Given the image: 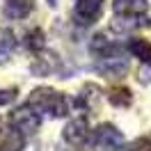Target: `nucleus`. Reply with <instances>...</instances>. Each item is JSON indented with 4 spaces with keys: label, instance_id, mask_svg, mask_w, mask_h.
Listing matches in <instances>:
<instances>
[{
    "label": "nucleus",
    "instance_id": "nucleus-1",
    "mask_svg": "<svg viewBox=\"0 0 151 151\" xmlns=\"http://www.w3.org/2000/svg\"><path fill=\"white\" fill-rule=\"evenodd\" d=\"M28 105L37 114H48V117H64L69 112V101L62 92L53 87H37L30 92Z\"/></svg>",
    "mask_w": 151,
    "mask_h": 151
},
{
    "label": "nucleus",
    "instance_id": "nucleus-2",
    "mask_svg": "<svg viewBox=\"0 0 151 151\" xmlns=\"http://www.w3.org/2000/svg\"><path fill=\"white\" fill-rule=\"evenodd\" d=\"M9 126L19 135H32L39 128V114L30 105H21L14 112H9Z\"/></svg>",
    "mask_w": 151,
    "mask_h": 151
},
{
    "label": "nucleus",
    "instance_id": "nucleus-3",
    "mask_svg": "<svg viewBox=\"0 0 151 151\" xmlns=\"http://www.w3.org/2000/svg\"><path fill=\"white\" fill-rule=\"evenodd\" d=\"M92 144H94L96 149L114 151V149H119V147H124V135L112 124H101L94 131V135H92Z\"/></svg>",
    "mask_w": 151,
    "mask_h": 151
},
{
    "label": "nucleus",
    "instance_id": "nucleus-4",
    "mask_svg": "<svg viewBox=\"0 0 151 151\" xmlns=\"http://www.w3.org/2000/svg\"><path fill=\"white\" fill-rule=\"evenodd\" d=\"M103 12V0H76L73 16L80 25H92Z\"/></svg>",
    "mask_w": 151,
    "mask_h": 151
},
{
    "label": "nucleus",
    "instance_id": "nucleus-5",
    "mask_svg": "<svg viewBox=\"0 0 151 151\" xmlns=\"http://www.w3.org/2000/svg\"><path fill=\"white\" fill-rule=\"evenodd\" d=\"M62 137H64V142L73 144V147L83 144V142L89 137V122H87V117H73V119L64 126Z\"/></svg>",
    "mask_w": 151,
    "mask_h": 151
},
{
    "label": "nucleus",
    "instance_id": "nucleus-6",
    "mask_svg": "<svg viewBox=\"0 0 151 151\" xmlns=\"http://www.w3.org/2000/svg\"><path fill=\"white\" fill-rule=\"evenodd\" d=\"M112 9L122 19H142L149 9V2L147 0H114Z\"/></svg>",
    "mask_w": 151,
    "mask_h": 151
},
{
    "label": "nucleus",
    "instance_id": "nucleus-7",
    "mask_svg": "<svg viewBox=\"0 0 151 151\" xmlns=\"http://www.w3.org/2000/svg\"><path fill=\"white\" fill-rule=\"evenodd\" d=\"M96 71L105 78H124L126 71H128V62L119 57H108V60H99L96 62Z\"/></svg>",
    "mask_w": 151,
    "mask_h": 151
},
{
    "label": "nucleus",
    "instance_id": "nucleus-8",
    "mask_svg": "<svg viewBox=\"0 0 151 151\" xmlns=\"http://www.w3.org/2000/svg\"><path fill=\"white\" fill-rule=\"evenodd\" d=\"M89 50L94 53L99 60H108V57H119V46L108 41L105 35H94V39L89 41Z\"/></svg>",
    "mask_w": 151,
    "mask_h": 151
},
{
    "label": "nucleus",
    "instance_id": "nucleus-9",
    "mask_svg": "<svg viewBox=\"0 0 151 151\" xmlns=\"http://www.w3.org/2000/svg\"><path fill=\"white\" fill-rule=\"evenodd\" d=\"M35 7V0H5V14L9 19H25Z\"/></svg>",
    "mask_w": 151,
    "mask_h": 151
},
{
    "label": "nucleus",
    "instance_id": "nucleus-10",
    "mask_svg": "<svg viewBox=\"0 0 151 151\" xmlns=\"http://www.w3.org/2000/svg\"><path fill=\"white\" fill-rule=\"evenodd\" d=\"M128 50H131L135 57H140L144 64L151 66V41H147V39H131L128 41Z\"/></svg>",
    "mask_w": 151,
    "mask_h": 151
},
{
    "label": "nucleus",
    "instance_id": "nucleus-11",
    "mask_svg": "<svg viewBox=\"0 0 151 151\" xmlns=\"http://www.w3.org/2000/svg\"><path fill=\"white\" fill-rule=\"evenodd\" d=\"M14 48H16V37H14V32L12 30H0V64L2 62H7L14 53Z\"/></svg>",
    "mask_w": 151,
    "mask_h": 151
},
{
    "label": "nucleus",
    "instance_id": "nucleus-12",
    "mask_svg": "<svg viewBox=\"0 0 151 151\" xmlns=\"http://www.w3.org/2000/svg\"><path fill=\"white\" fill-rule=\"evenodd\" d=\"M108 101L117 108H126L133 103V94L128 87H112V89H108Z\"/></svg>",
    "mask_w": 151,
    "mask_h": 151
},
{
    "label": "nucleus",
    "instance_id": "nucleus-13",
    "mask_svg": "<svg viewBox=\"0 0 151 151\" xmlns=\"http://www.w3.org/2000/svg\"><path fill=\"white\" fill-rule=\"evenodd\" d=\"M55 55H41L37 57V62H32V73L37 76H48L53 71V66H55Z\"/></svg>",
    "mask_w": 151,
    "mask_h": 151
},
{
    "label": "nucleus",
    "instance_id": "nucleus-14",
    "mask_svg": "<svg viewBox=\"0 0 151 151\" xmlns=\"http://www.w3.org/2000/svg\"><path fill=\"white\" fill-rule=\"evenodd\" d=\"M25 46H28L30 50H35V53L44 50V46H46V39H44V32H41L39 28L30 30L28 35H25Z\"/></svg>",
    "mask_w": 151,
    "mask_h": 151
},
{
    "label": "nucleus",
    "instance_id": "nucleus-15",
    "mask_svg": "<svg viewBox=\"0 0 151 151\" xmlns=\"http://www.w3.org/2000/svg\"><path fill=\"white\" fill-rule=\"evenodd\" d=\"M78 101L85 105V108H94L96 101H99V87H96V85H85V87H83V92H80V99H78Z\"/></svg>",
    "mask_w": 151,
    "mask_h": 151
},
{
    "label": "nucleus",
    "instance_id": "nucleus-16",
    "mask_svg": "<svg viewBox=\"0 0 151 151\" xmlns=\"http://www.w3.org/2000/svg\"><path fill=\"white\" fill-rule=\"evenodd\" d=\"M21 149H23V137L19 133H12L0 142V151H21Z\"/></svg>",
    "mask_w": 151,
    "mask_h": 151
},
{
    "label": "nucleus",
    "instance_id": "nucleus-17",
    "mask_svg": "<svg viewBox=\"0 0 151 151\" xmlns=\"http://www.w3.org/2000/svg\"><path fill=\"white\" fill-rule=\"evenodd\" d=\"M16 94H19V89H16V87L2 89V92H0V105H7V103H12V101L16 99Z\"/></svg>",
    "mask_w": 151,
    "mask_h": 151
},
{
    "label": "nucleus",
    "instance_id": "nucleus-18",
    "mask_svg": "<svg viewBox=\"0 0 151 151\" xmlns=\"http://www.w3.org/2000/svg\"><path fill=\"white\" fill-rule=\"evenodd\" d=\"M135 151H151V140H140L135 144Z\"/></svg>",
    "mask_w": 151,
    "mask_h": 151
},
{
    "label": "nucleus",
    "instance_id": "nucleus-19",
    "mask_svg": "<svg viewBox=\"0 0 151 151\" xmlns=\"http://www.w3.org/2000/svg\"><path fill=\"white\" fill-rule=\"evenodd\" d=\"M140 83H151V71H140Z\"/></svg>",
    "mask_w": 151,
    "mask_h": 151
}]
</instances>
